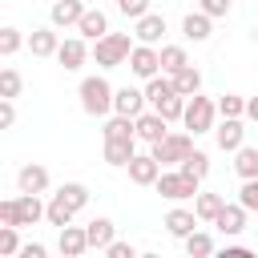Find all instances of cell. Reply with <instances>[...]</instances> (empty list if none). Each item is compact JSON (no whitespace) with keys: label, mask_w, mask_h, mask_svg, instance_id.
<instances>
[{"label":"cell","mask_w":258,"mask_h":258,"mask_svg":"<svg viewBox=\"0 0 258 258\" xmlns=\"http://www.w3.org/2000/svg\"><path fill=\"white\" fill-rule=\"evenodd\" d=\"M81 16H85V0H56L52 12H48V20H52L56 28H77Z\"/></svg>","instance_id":"19"},{"label":"cell","mask_w":258,"mask_h":258,"mask_svg":"<svg viewBox=\"0 0 258 258\" xmlns=\"http://www.w3.org/2000/svg\"><path fill=\"white\" fill-rule=\"evenodd\" d=\"M149 153L161 161V165H181L189 153H194V133H165L157 145H149Z\"/></svg>","instance_id":"5"},{"label":"cell","mask_w":258,"mask_h":258,"mask_svg":"<svg viewBox=\"0 0 258 258\" xmlns=\"http://www.w3.org/2000/svg\"><path fill=\"white\" fill-rule=\"evenodd\" d=\"M181 169H185V173H194V177H206V173H210V153L194 149V153L181 161Z\"/></svg>","instance_id":"34"},{"label":"cell","mask_w":258,"mask_h":258,"mask_svg":"<svg viewBox=\"0 0 258 258\" xmlns=\"http://www.w3.org/2000/svg\"><path fill=\"white\" fill-rule=\"evenodd\" d=\"M238 202H242L250 214L258 210V177H246V181H242V189H238Z\"/></svg>","instance_id":"36"},{"label":"cell","mask_w":258,"mask_h":258,"mask_svg":"<svg viewBox=\"0 0 258 258\" xmlns=\"http://www.w3.org/2000/svg\"><path fill=\"white\" fill-rule=\"evenodd\" d=\"M77 32H81L85 40H101V36L109 32V16H105L101 8H85V16H81Z\"/></svg>","instance_id":"22"},{"label":"cell","mask_w":258,"mask_h":258,"mask_svg":"<svg viewBox=\"0 0 258 258\" xmlns=\"http://www.w3.org/2000/svg\"><path fill=\"white\" fill-rule=\"evenodd\" d=\"M44 254H48V250H44L40 242H24V246H20V258H44Z\"/></svg>","instance_id":"42"},{"label":"cell","mask_w":258,"mask_h":258,"mask_svg":"<svg viewBox=\"0 0 258 258\" xmlns=\"http://www.w3.org/2000/svg\"><path fill=\"white\" fill-rule=\"evenodd\" d=\"M165 133H169V121H165L157 109H145V113L137 117V141H145V145H157Z\"/></svg>","instance_id":"10"},{"label":"cell","mask_w":258,"mask_h":258,"mask_svg":"<svg viewBox=\"0 0 258 258\" xmlns=\"http://www.w3.org/2000/svg\"><path fill=\"white\" fill-rule=\"evenodd\" d=\"M198 222H202V218H198V210H181V206H177V210H169V214H165V230H169L173 238H189V234L198 230Z\"/></svg>","instance_id":"21"},{"label":"cell","mask_w":258,"mask_h":258,"mask_svg":"<svg viewBox=\"0 0 258 258\" xmlns=\"http://www.w3.org/2000/svg\"><path fill=\"white\" fill-rule=\"evenodd\" d=\"M125 169H129V181H133V185H153V181L161 177V161H157L153 153H137Z\"/></svg>","instance_id":"11"},{"label":"cell","mask_w":258,"mask_h":258,"mask_svg":"<svg viewBox=\"0 0 258 258\" xmlns=\"http://www.w3.org/2000/svg\"><path fill=\"white\" fill-rule=\"evenodd\" d=\"M246 214H250V210H246L242 202H226V206H222V214L214 218V226H218L226 238H234V234H242V230H246Z\"/></svg>","instance_id":"12"},{"label":"cell","mask_w":258,"mask_h":258,"mask_svg":"<svg viewBox=\"0 0 258 258\" xmlns=\"http://www.w3.org/2000/svg\"><path fill=\"white\" fill-rule=\"evenodd\" d=\"M218 117H222V113H218V101L194 93V97L185 101V117H181V125L198 137V133H214V121H218Z\"/></svg>","instance_id":"4"},{"label":"cell","mask_w":258,"mask_h":258,"mask_svg":"<svg viewBox=\"0 0 258 258\" xmlns=\"http://www.w3.org/2000/svg\"><path fill=\"white\" fill-rule=\"evenodd\" d=\"M145 109H149V97H145V89H129V85H121V89L113 93V113L141 117Z\"/></svg>","instance_id":"7"},{"label":"cell","mask_w":258,"mask_h":258,"mask_svg":"<svg viewBox=\"0 0 258 258\" xmlns=\"http://www.w3.org/2000/svg\"><path fill=\"white\" fill-rule=\"evenodd\" d=\"M133 36H137L141 44H161V36H165V16L145 12L141 20H133Z\"/></svg>","instance_id":"15"},{"label":"cell","mask_w":258,"mask_h":258,"mask_svg":"<svg viewBox=\"0 0 258 258\" xmlns=\"http://www.w3.org/2000/svg\"><path fill=\"white\" fill-rule=\"evenodd\" d=\"M189 64V56H185V48L181 44H161V73H177V69H185Z\"/></svg>","instance_id":"28"},{"label":"cell","mask_w":258,"mask_h":258,"mask_svg":"<svg viewBox=\"0 0 258 258\" xmlns=\"http://www.w3.org/2000/svg\"><path fill=\"white\" fill-rule=\"evenodd\" d=\"M222 206H226L222 194H198V198H194V210H198L202 222H214V218L222 214Z\"/></svg>","instance_id":"27"},{"label":"cell","mask_w":258,"mask_h":258,"mask_svg":"<svg viewBox=\"0 0 258 258\" xmlns=\"http://www.w3.org/2000/svg\"><path fill=\"white\" fill-rule=\"evenodd\" d=\"M246 117L258 121V97H246Z\"/></svg>","instance_id":"44"},{"label":"cell","mask_w":258,"mask_h":258,"mask_svg":"<svg viewBox=\"0 0 258 258\" xmlns=\"http://www.w3.org/2000/svg\"><path fill=\"white\" fill-rule=\"evenodd\" d=\"M105 254H109V258H133V254H137V246H133V242H117V238H113Z\"/></svg>","instance_id":"38"},{"label":"cell","mask_w":258,"mask_h":258,"mask_svg":"<svg viewBox=\"0 0 258 258\" xmlns=\"http://www.w3.org/2000/svg\"><path fill=\"white\" fill-rule=\"evenodd\" d=\"M210 32H214V16L210 12H189L185 20H181V36L185 40H194V44H202V40H210Z\"/></svg>","instance_id":"14"},{"label":"cell","mask_w":258,"mask_h":258,"mask_svg":"<svg viewBox=\"0 0 258 258\" xmlns=\"http://www.w3.org/2000/svg\"><path fill=\"white\" fill-rule=\"evenodd\" d=\"M133 157H137V137H117V141H105V161H109L113 169H125Z\"/></svg>","instance_id":"16"},{"label":"cell","mask_w":258,"mask_h":258,"mask_svg":"<svg viewBox=\"0 0 258 258\" xmlns=\"http://www.w3.org/2000/svg\"><path fill=\"white\" fill-rule=\"evenodd\" d=\"M20 89H24V77L16 73V69H0V97H20Z\"/></svg>","instance_id":"30"},{"label":"cell","mask_w":258,"mask_h":258,"mask_svg":"<svg viewBox=\"0 0 258 258\" xmlns=\"http://www.w3.org/2000/svg\"><path fill=\"white\" fill-rule=\"evenodd\" d=\"M117 12L129 16V20H141L149 12V0H117Z\"/></svg>","instance_id":"37"},{"label":"cell","mask_w":258,"mask_h":258,"mask_svg":"<svg viewBox=\"0 0 258 258\" xmlns=\"http://www.w3.org/2000/svg\"><path fill=\"white\" fill-rule=\"evenodd\" d=\"M0 222H4V226H20V222H16V198L0 202Z\"/></svg>","instance_id":"41"},{"label":"cell","mask_w":258,"mask_h":258,"mask_svg":"<svg viewBox=\"0 0 258 258\" xmlns=\"http://www.w3.org/2000/svg\"><path fill=\"white\" fill-rule=\"evenodd\" d=\"M129 73L133 77H141V81H149V77H157L161 73V48L157 44H133V52H129Z\"/></svg>","instance_id":"6"},{"label":"cell","mask_w":258,"mask_h":258,"mask_svg":"<svg viewBox=\"0 0 258 258\" xmlns=\"http://www.w3.org/2000/svg\"><path fill=\"white\" fill-rule=\"evenodd\" d=\"M56 48H60L56 24H52V28H32V32H28V52H32V56H56Z\"/></svg>","instance_id":"20"},{"label":"cell","mask_w":258,"mask_h":258,"mask_svg":"<svg viewBox=\"0 0 258 258\" xmlns=\"http://www.w3.org/2000/svg\"><path fill=\"white\" fill-rule=\"evenodd\" d=\"M40 218H48V206L40 202V194H20L16 198V222L20 226H36Z\"/></svg>","instance_id":"18"},{"label":"cell","mask_w":258,"mask_h":258,"mask_svg":"<svg viewBox=\"0 0 258 258\" xmlns=\"http://www.w3.org/2000/svg\"><path fill=\"white\" fill-rule=\"evenodd\" d=\"M198 4H202V12H210V16H214V20H218V16H226V12H230V0H198Z\"/></svg>","instance_id":"40"},{"label":"cell","mask_w":258,"mask_h":258,"mask_svg":"<svg viewBox=\"0 0 258 258\" xmlns=\"http://www.w3.org/2000/svg\"><path fill=\"white\" fill-rule=\"evenodd\" d=\"M181 242H185V254H189V258H206V254H214V238L202 234V230H194V234L181 238Z\"/></svg>","instance_id":"29"},{"label":"cell","mask_w":258,"mask_h":258,"mask_svg":"<svg viewBox=\"0 0 258 258\" xmlns=\"http://www.w3.org/2000/svg\"><path fill=\"white\" fill-rule=\"evenodd\" d=\"M73 218H77V214H73L60 198H48V226H56V230H60V226H69Z\"/></svg>","instance_id":"32"},{"label":"cell","mask_w":258,"mask_h":258,"mask_svg":"<svg viewBox=\"0 0 258 258\" xmlns=\"http://www.w3.org/2000/svg\"><path fill=\"white\" fill-rule=\"evenodd\" d=\"M12 121H16V105H12V97H0V125L12 129Z\"/></svg>","instance_id":"39"},{"label":"cell","mask_w":258,"mask_h":258,"mask_svg":"<svg viewBox=\"0 0 258 258\" xmlns=\"http://www.w3.org/2000/svg\"><path fill=\"white\" fill-rule=\"evenodd\" d=\"M20 226H0V254L4 258H12V254H20V234H16Z\"/></svg>","instance_id":"35"},{"label":"cell","mask_w":258,"mask_h":258,"mask_svg":"<svg viewBox=\"0 0 258 258\" xmlns=\"http://www.w3.org/2000/svg\"><path fill=\"white\" fill-rule=\"evenodd\" d=\"M113 93H117V89H113L105 77H85L81 89H77L81 109H85L89 117H109V113H113Z\"/></svg>","instance_id":"2"},{"label":"cell","mask_w":258,"mask_h":258,"mask_svg":"<svg viewBox=\"0 0 258 258\" xmlns=\"http://www.w3.org/2000/svg\"><path fill=\"white\" fill-rule=\"evenodd\" d=\"M234 173L246 181V177H258V149L254 145H242L234 149Z\"/></svg>","instance_id":"25"},{"label":"cell","mask_w":258,"mask_h":258,"mask_svg":"<svg viewBox=\"0 0 258 258\" xmlns=\"http://www.w3.org/2000/svg\"><path fill=\"white\" fill-rule=\"evenodd\" d=\"M20 44H24L20 28H0V56H16V52H20Z\"/></svg>","instance_id":"33"},{"label":"cell","mask_w":258,"mask_h":258,"mask_svg":"<svg viewBox=\"0 0 258 258\" xmlns=\"http://www.w3.org/2000/svg\"><path fill=\"white\" fill-rule=\"evenodd\" d=\"M56 60H60V69H64V73H77V69L89 60V44H85V36H69V40H60Z\"/></svg>","instance_id":"9"},{"label":"cell","mask_w":258,"mask_h":258,"mask_svg":"<svg viewBox=\"0 0 258 258\" xmlns=\"http://www.w3.org/2000/svg\"><path fill=\"white\" fill-rule=\"evenodd\" d=\"M218 113H222V117H246V97L222 93V97H218Z\"/></svg>","instance_id":"31"},{"label":"cell","mask_w":258,"mask_h":258,"mask_svg":"<svg viewBox=\"0 0 258 258\" xmlns=\"http://www.w3.org/2000/svg\"><path fill=\"white\" fill-rule=\"evenodd\" d=\"M52 198H60V202H64L73 214H81V210L89 206V185H81V181H64V185H60Z\"/></svg>","instance_id":"24"},{"label":"cell","mask_w":258,"mask_h":258,"mask_svg":"<svg viewBox=\"0 0 258 258\" xmlns=\"http://www.w3.org/2000/svg\"><path fill=\"white\" fill-rule=\"evenodd\" d=\"M226 258H250V246H238V242H230V246H226Z\"/></svg>","instance_id":"43"},{"label":"cell","mask_w":258,"mask_h":258,"mask_svg":"<svg viewBox=\"0 0 258 258\" xmlns=\"http://www.w3.org/2000/svg\"><path fill=\"white\" fill-rule=\"evenodd\" d=\"M214 141H218V149H226V153L242 149V145H246L242 117H222V125H214Z\"/></svg>","instance_id":"8"},{"label":"cell","mask_w":258,"mask_h":258,"mask_svg":"<svg viewBox=\"0 0 258 258\" xmlns=\"http://www.w3.org/2000/svg\"><path fill=\"white\" fill-rule=\"evenodd\" d=\"M202 177H194V173H185L181 165L177 169H161V177L153 181V189L165 198V202H185V198H198L202 189Z\"/></svg>","instance_id":"3"},{"label":"cell","mask_w":258,"mask_h":258,"mask_svg":"<svg viewBox=\"0 0 258 258\" xmlns=\"http://www.w3.org/2000/svg\"><path fill=\"white\" fill-rule=\"evenodd\" d=\"M129 52H133L129 32H105L101 40H93V60H97V69H121V64H129Z\"/></svg>","instance_id":"1"},{"label":"cell","mask_w":258,"mask_h":258,"mask_svg":"<svg viewBox=\"0 0 258 258\" xmlns=\"http://www.w3.org/2000/svg\"><path fill=\"white\" fill-rule=\"evenodd\" d=\"M56 250L64 254V258H81L85 250H89V234H85V226H60V238H56Z\"/></svg>","instance_id":"13"},{"label":"cell","mask_w":258,"mask_h":258,"mask_svg":"<svg viewBox=\"0 0 258 258\" xmlns=\"http://www.w3.org/2000/svg\"><path fill=\"white\" fill-rule=\"evenodd\" d=\"M173 89H177L181 97H194V93H202V73H198L194 64L177 69V73H173Z\"/></svg>","instance_id":"26"},{"label":"cell","mask_w":258,"mask_h":258,"mask_svg":"<svg viewBox=\"0 0 258 258\" xmlns=\"http://www.w3.org/2000/svg\"><path fill=\"white\" fill-rule=\"evenodd\" d=\"M85 234H89V250H109V242L117 238V230H113L109 218H93L85 226Z\"/></svg>","instance_id":"23"},{"label":"cell","mask_w":258,"mask_h":258,"mask_svg":"<svg viewBox=\"0 0 258 258\" xmlns=\"http://www.w3.org/2000/svg\"><path fill=\"white\" fill-rule=\"evenodd\" d=\"M16 185H20V194H44L48 189V169L36 165V161H28V165H20Z\"/></svg>","instance_id":"17"}]
</instances>
